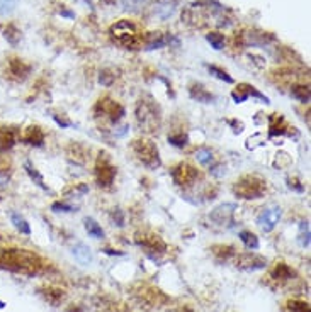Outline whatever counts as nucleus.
Returning a JSON list of instances; mask_svg holds the SVG:
<instances>
[{
    "label": "nucleus",
    "mask_w": 311,
    "mask_h": 312,
    "mask_svg": "<svg viewBox=\"0 0 311 312\" xmlns=\"http://www.w3.org/2000/svg\"><path fill=\"white\" fill-rule=\"evenodd\" d=\"M44 268L43 260L27 249H0V270L21 275H38Z\"/></svg>",
    "instance_id": "nucleus-1"
},
{
    "label": "nucleus",
    "mask_w": 311,
    "mask_h": 312,
    "mask_svg": "<svg viewBox=\"0 0 311 312\" xmlns=\"http://www.w3.org/2000/svg\"><path fill=\"white\" fill-rule=\"evenodd\" d=\"M267 190V181L258 175H243L233 185V194L243 200H255L264 197Z\"/></svg>",
    "instance_id": "nucleus-2"
},
{
    "label": "nucleus",
    "mask_w": 311,
    "mask_h": 312,
    "mask_svg": "<svg viewBox=\"0 0 311 312\" xmlns=\"http://www.w3.org/2000/svg\"><path fill=\"white\" fill-rule=\"evenodd\" d=\"M131 150H133L134 155H136L138 160L143 163L146 168L155 170V168L160 167L158 148H157V144L151 139H145V138L134 139L133 144H131Z\"/></svg>",
    "instance_id": "nucleus-3"
},
{
    "label": "nucleus",
    "mask_w": 311,
    "mask_h": 312,
    "mask_svg": "<svg viewBox=\"0 0 311 312\" xmlns=\"http://www.w3.org/2000/svg\"><path fill=\"white\" fill-rule=\"evenodd\" d=\"M136 119L141 127H145V131L153 133L157 131L158 124H160V116H158V111L155 104L146 100H140V104L136 107Z\"/></svg>",
    "instance_id": "nucleus-4"
},
{
    "label": "nucleus",
    "mask_w": 311,
    "mask_h": 312,
    "mask_svg": "<svg viewBox=\"0 0 311 312\" xmlns=\"http://www.w3.org/2000/svg\"><path fill=\"white\" fill-rule=\"evenodd\" d=\"M111 34L117 43L126 48H134L138 43L136 27H134L133 22H129V21H119L117 24H114L111 29Z\"/></svg>",
    "instance_id": "nucleus-5"
},
{
    "label": "nucleus",
    "mask_w": 311,
    "mask_h": 312,
    "mask_svg": "<svg viewBox=\"0 0 311 312\" xmlns=\"http://www.w3.org/2000/svg\"><path fill=\"white\" fill-rule=\"evenodd\" d=\"M172 178L179 187H191L199 178V172L189 163H179L172 168Z\"/></svg>",
    "instance_id": "nucleus-6"
},
{
    "label": "nucleus",
    "mask_w": 311,
    "mask_h": 312,
    "mask_svg": "<svg viewBox=\"0 0 311 312\" xmlns=\"http://www.w3.org/2000/svg\"><path fill=\"white\" fill-rule=\"evenodd\" d=\"M281 215H282V211H281L279 206L265 207V209H262V212L258 214L257 226L264 232H270L277 226V223L281 221Z\"/></svg>",
    "instance_id": "nucleus-7"
},
{
    "label": "nucleus",
    "mask_w": 311,
    "mask_h": 312,
    "mask_svg": "<svg viewBox=\"0 0 311 312\" xmlns=\"http://www.w3.org/2000/svg\"><path fill=\"white\" fill-rule=\"evenodd\" d=\"M267 265V260L260 254L253 253V251H248V253H241L236 256V268L243 270V271H257V270H262L265 268Z\"/></svg>",
    "instance_id": "nucleus-8"
},
{
    "label": "nucleus",
    "mask_w": 311,
    "mask_h": 312,
    "mask_svg": "<svg viewBox=\"0 0 311 312\" xmlns=\"http://www.w3.org/2000/svg\"><path fill=\"white\" fill-rule=\"evenodd\" d=\"M236 209H238L236 204H221V206L213 209L211 214H209V219L219 226H230L233 223V215Z\"/></svg>",
    "instance_id": "nucleus-9"
},
{
    "label": "nucleus",
    "mask_w": 311,
    "mask_h": 312,
    "mask_svg": "<svg viewBox=\"0 0 311 312\" xmlns=\"http://www.w3.org/2000/svg\"><path fill=\"white\" fill-rule=\"evenodd\" d=\"M95 177H97V181L100 187H111L112 181L116 178V168L107 161V160H100L97 161V167H95Z\"/></svg>",
    "instance_id": "nucleus-10"
},
{
    "label": "nucleus",
    "mask_w": 311,
    "mask_h": 312,
    "mask_svg": "<svg viewBox=\"0 0 311 312\" xmlns=\"http://www.w3.org/2000/svg\"><path fill=\"white\" fill-rule=\"evenodd\" d=\"M136 243L145 249L148 254H153V253H165L167 245L162 241V237H158L155 234H145V236H140L136 237Z\"/></svg>",
    "instance_id": "nucleus-11"
},
{
    "label": "nucleus",
    "mask_w": 311,
    "mask_h": 312,
    "mask_svg": "<svg viewBox=\"0 0 311 312\" xmlns=\"http://www.w3.org/2000/svg\"><path fill=\"white\" fill-rule=\"evenodd\" d=\"M95 109H97V111L100 109L104 116H109V119H111L112 122H117L124 116V109H123V107L119 104H116V102H112L109 97L100 99L97 102V107H95Z\"/></svg>",
    "instance_id": "nucleus-12"
},
{
    "label": "nucleus",
    "mask_w": 311,
    "mask_h": 312,
    "mask_svg": "<svg viewBox=\"0 0 311 312\" xmlns=\"http://www.w3.org/2000/svg\"><path fill=\"white\" fill-rule=\"evenodd\" d=\"M291 127L289 124L286 122V119L281 114H272L269 117V136H284V134H291Z\"/></svg>",
    "instance_id": "nucleus-13"
},
{
    "label": "nucleus",
    "mask_w": 311,
    "mask_h": 312,
    "mask_svg": "<svg viewBox=\"0 0 311 312\" xmlns=\"http://www.w3.org/2000/svg\"><path fill=\"white\" fill-rule=\"evenodd\" d=\"M22 143L29 146H43L44 144V133L39 126H29L26 127L24 134H22Z\"/></svg>",
    "instance_id": "nucleus-14"
},
{
    "label": "nucleus",
    "mask_w": 311,
    "mask_h": 312,
    "mask_svg": "<svg viewBox=\"0 0 311 312\" xmlns=\"http://www.w3.org/2000/svg\"><path fill=\"white\" fill-rule=\"evenodd\" d=\"M9 73L15 80H24V78L31 73V66L26 65L24 61L19 58H10L9 60Z\"/></svg>",
    "instance_id": "nucleus-15"
},
{
    "label": "nucleus",
    "mask_w": 311,
    "mask_h": 312,
    "mask_svg": "<svg viewBox=\"0 0 311 312\" xmlns=\"http://www.w3.org/2000/svg\"><path fill=\"white\" fill-rule=\"evenodd\" d=\"M72 254L75 256V260L80 265H90L92 263V260H94V256H92V249H90L85 243H77L75 246L72 248Z\"/></svg>",
    "instance_id": "nucleus-16"
},
{
    "label": "nucleus",
    "mask_w": 311,
    "mask_h": 312,
    "mask_svg": "<svg viewBox=\"0 0 311 312\" xmlns=\"http://www.w3.org/2000/svg\"><path fill=\"white\" fill-rule=\"evenodd\" d=\"M189 94H191L192 99L201 102V104H211V102L214 100V95L211 92H208L201 83H192L191 88H189Z\"/></svg>",
    "instance_id": "nucleus-17"
},
{
    "label": "nucleus",
    "mask_w": 311,
    "mask_h": 312,
    "mask_svg": "<svg viewBox=\"0 0 311 312\" xmlns=\"http://www.w3.org/2000/svg\"><path fill=\"white\" fill-rule=\"evenodd\" d=\"M39 293L46 299V302H49L51 305H58L61 300L65 299V290L61 288H56V287H44V288H39Z\"/></svg>",
    "instance_id": "nucleus-18"
},
{
    "label": "nucleus",
    "mask_w": 311,
    "mask_h": 312,
    "mask_svg": "<svg viewBox=\"0 0 311 312\" xmlns=\"http://www.w3.org/2000/svg\"><path fill=\"white\" fill-rule=\"evenodd\" d=\"M15 144V133L10 127H0V153H7Z\"/></svg>",
    "instance_id": "nucleus-19"
},
{
    "label": "nucleus",
    "mask_w": 311,
    "mask_h": 312,
    "mask_svg": "<svg viewBox=\"0 0 311 312\" xmlns=\"http://www.w3.org/2000/svg\"><path fill=\"white\" fill-rule=\"evenodd\" d=\"M294 277H296L294 270L289 265H286L282 262L277 263L272 270V279H275V280H291V279H294Z\"/></svg>",
    "instance_id": "nucleus-20"
},
{
    "label": "nucleus",
    "mask_w": 311,
    "mask_h": 312,
    "mask_svg": "<svg viewBox=\"0 0 311 312\" xmlns=\"http://www.w3.org/2000/svg\"><path fill=\"white\" fill-rule=\"evenodd\" d=\"M211 253L218 262H226V260L235 254V248L230 245H214L211 246Z\"/></svg>",
    "instance_id": "nucleus-21"
},
{
    "label": "nucleus",
    "mask_w": 311,
    "mask_h": 312,
    "mask_svg": "<svg viewBox=\"0 0 311 312\" xmlns=\"http://www.w3.org/2000/svg\"><path fill=\"white\" fill-rule=\"evenodd\" d=\"M170 43V38H165L162 32H151L146 38V49H158Z\"/></svg>",
    "instance_id": "nucleus-22"
},
{
    "label": "nucleus",
    "mask_w": 311,
    "mask_h": 312,
    "mask_svg": "<svg viewBox=\"0 0 311 312\" xmlns=\"http://www.w3.org/2000/svg\"><path fill=\"white\" fill-rule=\"evenodd\" d=\"M24 170H26V173L29 175V178H31L32 181H34V183L39 187V189H43L44 192H49V187H48L46 183H44V178L41 177V173H39L38 170H36L34 167H32V164H31L29 161H26V163H24Z\"/></svg>",
    "instance_id": "nucleus-23"
},
{
    "label": "nucleus",
    "mask_w": 311,
    "mask_h": 312,
    "mask_svg": "<svg viewBox=\"0 0 311 312\" xmlns=\"http://www.w3.org/2000/svg\"><path fill=\"white\" fill-rule=\"evenodd\" d=\"M83 224H85V231L89 232V236H92L94 240H102L104 237V229L100 228V224L92 217L83 219Z\"/></svg>",
    "instance_id": "nucleus-24"
},
{
    "label": "nucleus",
    "mask_w": 311,
    "mask_h": 312,
    "mask_svg": "<svg viewBox=\"0 0 311 312\" xmlns=\"http://www.w3.org/2000/svg\"><path fill=\"white\" fill-rule=\"evenodd\" d=\"M238 236H240V241L243 243V245H245L247 249H253V251H255V249H258V246H260L258 237L253 234L252 231H241Z\"/></svg>",
    "instance_id": "nucleus-25"
},
{
    "label": "nucleus",
    "mask_w": 311,
    "mask_h": 312,
    "mask_svg": "<svg viewBox=\"0 0 311 312\" xmlns=\"http://www.w3.org/2000/svg\"><path fill=\"white\" fill-rule=\"evenodd\" d=\"M291 94L292 97L301 102V104H308L309 102V88L306 85H294L291 88Z\"/></svg>",
    "instance_id": "nucleus-26"
},
{
    "label": "nucleus",
    "mask_w": 311,
    "mask_h": 312,
    "mask_svg": "<svg viewBox=\"0 0 311 312\" xmlns=\"http://www.w3.org/2000/svg\"><path fill=\"white\" fill-rule=\"evenodd\" d=\"M10 219H12L15 229H18L19 232H22V234H31V226L27 224V221L22 217V215L12 212V214H10Z\"/></svg>",
    "instance_id": "nucleus-27"
},
{
    "label": "nucleus",
    "mask_w": 311,
    "mask_h": 312,
    "mask_svg": "<svg viewBox=\"0 0 311 312\" xmlns=\"http://www.w3.org/2000/svg\"><path fill=\"white\" fill-rule=\"evenodd\" d=\"M196 160L199 164H202V167H208V164H211L214 156H213V151L208 150V148H201L196 151Z\"/></svg>",
    "instance_id": "nucleus-28"
},
{
    "label": "nucleus",
    "mask_w": 311,
    "mask_h": 312,
    "mask_svg": "<svg viewBox=\"0 0 311 312\" xmlns=\"http://www.w3.org/2000/svg\"><path fill=\"white\" fill-rule=\"evenodd\" d=\"M238 87H240V88L243 90V92H245V94L248 95V97H250V95H252V97H255V99H258V100H262L264 104H269V99L265 97L264 94H260L255 87H252V85H248V83H240Z\"/></svg>",
    "instance_id": "nucleus-29"
},
{
    "label": "nucleus",
    "mask_w": 311,
    "mask_h": 312,
    "mask_svg": "<svg viewBox=\"0 0 311 312\" xmlns=\"http://www.w3.org/2000/svg\"><path fill=\"white\" fill-rule=\"evenodd\" d=\"M206 39H208V43L218 51L223 49V46H224V36H223V34H219V32H209L206 36Z\"/></svg>",
    "instance_id": "nucleus-30"
},
{
    "label": "nucleus",
    "mask_w": 311,
    "mask_h": 312,
    "mask_svg": "<svg viewBox=\"0 0 311 312\" xmlns=\"http://www.w3.org/2000/svg\"><path fill=\"white\" fill-rule=\"evenodd\" d=\"M168 143H170L172 146H175V148H184V146H187L189 138H187V134H184V133L170 134V136H168Z\"/></svg>",
    "instance_id": "nucleus-31"
},
{
    "label": "nucleus",
    "mask_w": 311,
    "mask_h": 312,
    "mask_svg": "<svg viewBox=\"0 0 311 312\" xmlns=\"http://www.w3.org/2000/svg\"><path fill=\"white\" fill-rule=\"evenodd\" d=\"M287 309L291 312H311L309 304L304 302V300H289L287 302Z\"/></svg>",
    "instance_id": "nucleus-32"
},
{
    "label": "nucleus",
    "mask_w": 311,
    "mask_h": 312,
    "mask_svg": "<svg viewBox=\"0 0 311 312\" xmlns=\"http://www.w3.org/2000/svg\"><path fill=\"white\" fill-rule=\"evenodd\" d=\"M301 234L298 237V243L301 245L303 248H309V226H308V221L306 223H301Z\"/></svg>",
    "instance_id": "nucleus-33"
},
{
    "label": "nucleus",
    "mask_w": 311,
    "mask_h": 312,
    "mask_svg": "<svg viewBox=\"0 0 311 312\" xmlns=\"http://www.w3.org/2000/svg\"><path fill=\"white\" fill-rule=\"evenodd\" d=\"M208 70L211 71V75H214L216 78H219V80H223V82H226V83H233V78H231L224 70H221V68H218V66H214V65H209Z\"/></svg>",
    "instance_id": "nucleus-34"
},
{
    "label": "nucleus",
    "mask_w": 311,
    "mask_h": 312,
    "mask_svg": "<svg viewBox=\"0 0 311 312\" xmlns=\"http://www.w3.org/2000/svg\"><path fill=\"white\" fill-rule=\"evenodd\" d=\"M19 0H0V15L10 14L12 10L18 7Z\"/></svg>",
    "instance_id": "nucleus-35"
},
{
    "label": "nucleus",
    "mask_w": 311,
    "mask_h": 312,
    "mask_svg": "<svg viewBox=\"0 0 311 312\" xmlns=\"http://www.w3.org/2000/svg\"><path fill=\"white\" fill-rule=\"evenodd\" d=\"M5 38H7L9 41L12 43V44H15V43L19 41V38H21V32H19L18 29H15V26H12V24H10V26L7 27V31H5Z\"/></svg>",
    "instance_id": "nucleus-36"
},
{
    "label": "nucleus",
    "mask_w": 311,
    "mask_h": 312,
    "mask_svg": "<svg viewBox=\"0 0 311 312\" xmlns=\"http://www.w3.org/2000/svg\"><path fill=\"white\" fill-rule=\"evenodd\" d=\"M124 9L126 10H140L141 7H143L145 0H121Z\"/></svg>",
    "instance_id": "nucleus-37"
},
{
    "label": "nucleus",
    "mask_w": 311,
    "mask_h": 312,
    "mask_svg": "<svg viewBox=\"0 0 311 312\" xmlns=\"http://www.w3.org/2000/svg\"><path fill=\"white\" fill-rule=\"evenodd\" d=\"M51 211L55 212H73L75 207L70 206V204H65V202H55L51 206Z\"/></svg>",
    "instance_id": "nucleus-38"
},
{
    "label": "nucleus",
    "mask_w": 311,
    "mask_h": 312,
    "mask_svg": "<svg viewBox=\"0 0 311 312\" xmlns=\"http://www.w3.org/2000/svg\"><path fill=\"white\" fill-rule=\"evenodd\" d=\"M116 75H111L109 70H104L100 71V77H99V82L100 85H104V87H109V85H112V82H114Z\"/></svg>",
    "instance_id": "nucleus-39"
},
{
    "label": "nucleus",
    "mask_w": 311,
    "mask_h": 312,
    "mask_svg": "<svg viewBox=\"0 0 311 312\" xmlns=\"http://www.w3.org/2000/svg\"><path fill=\"white\" fill-rule=\"evenodd\" d=\"M112 219H114V223L119 226V228L124 226V214H123V211H119V209H116V211L112 212Z\"/></svg>",
    "instance_id": "nucleus-40"
},
{
    "label": "nucleus",
    "mask_w": 311,
    "mask_h": 312,
    "mask_svg": "<svg viewBox=\"0 0 311 312\" xmlns=\"http://www.w3.org/2000/svg\"><path fill=\"white\" fill-rule=\"evenodd\" d=\"M287 185H289V189H294L296 192H303V190H304L303 185H298V180L289 178V180H287Z\"/></svg>",
    "instance_id": "nucleus-41"
},
{
    "label": "nucleus",
    "mask_w": 311,
    "mask_h": 312,
    "mask_svg": "<svg viewBox=\"0 0 311 312\" xmlns=\"http://www.w3.org/2000/svg\"><path fill=\"white\" fill-rule=\"evenodd\" d=\"M53 119L56 121V124H58V126H61V127H68V126H72V122L68 121V119H60L58 116H53Z\"/></svg>",
    "instance_id": "nucleus-42"
},
{
    "label": "nucleus",
    "mask_w": 311,
    "mask_h": 312,
    "mask_svg": "<svg viewBox=\"0 0 311 312\" xmlns=\"http://www.w3.org/2000/svg\"><path fill=\"white\" fill-rule=\"evenodd\" d=\"M104 253H107V254H116V256H123V251H114V249H109V248H106V249H102Z\"/></svg>",
    "instance_id": "nucleus-43"
},
{
    "label": "nucleus",
    "mask_w": 311,
    "mask_h": 312,
    "mask_svg": "<svg viewBox=\"0 0 311 312\" xmlns=\"http://www.w3.org/2000/svg\"><path fill=\"white\" fill-rule=\"evenodd\" d=\"M66 312H83V309L80 307V305H72V307L66 309Z\"/></svg>",
    "instance_id": "nucleus-44"
},
{
    "label": "nucleus",
    "mask_w": 311,
    "mask_h": 312,
    "mask_svg": "<svg viewBox=\"0 0 311 312\" xmlns=\"http://www.w3.org/2000/svg\"><path fill=\"white\" fill-rule=\"evenodd\" d=\"M179 312H192V310L191 309H180Z\"/></svg>",
    "instance_id": "nucleus-45"
},
{
    "label": "nucleus",
    "mask_w": 311,
    "mask_h": 312,
    "mask_svg": "<svg viewBox=\"0 0 311 312\" xmlns=\"http://www.w3.org/2000/svg\"><path fill=\"white\" fill-rule=\"evenodd\" d=\"M2 307H4V304H2V302H0V309H2Z\"/></svg>",
    "instance_id": "nucleus-46"
},
{
    "label": "nucleus",
    "mask_w": 311,
    "mask_h": 312,
    "mask_svg": "<svg viewBox=\"0 0 311 312\" xmlns=\"http://www.w3.org/2000/svg\"><path fill=\"white\" fill-rule=\"evenodd\" d=\"M0 240H2V236H0Z\"/></svg>",
    "instance_id": "nucleus-47"
}]
</instances>
